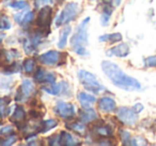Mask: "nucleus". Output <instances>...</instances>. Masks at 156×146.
I'll use <instances>...</instances> for the list:
<instances>
[{
	"label": "nucleus",
	"mask_w": 156,
	"mask_h": 146,
	"mask_svg": "<svg viewBox=\"0 0 156 146\" xmlns=\"http://www.w3.org/2000/svg\"><path fill=\"white\" fill-rule=\"evenodd\" d=\"M44 75H45V71H44V69H42V68H37V72L34 73V79L39 82H42L44 79Z\"/></svg>",
	"instance_id": "26"
},
{
	"label": "nucleus",
	"mask_w": 156,
	"mask_h": 146,
	"mask_svg": "<svg viewBox=\"0 0 156 146\" xmlns=\"http://www.w3.org/2000/svg\"><path fill=\"white\" fill-rule=\"evenodd\" d=\"M120 134H121V140L123 142V144H127V141H130V135L127 131L122 130Z\"/></svg>",
	"instance_id": "30"
},
{
	"label": "nucleus",
	"mask_w": 156,
	"mask_h": 146,
	"mask_svg": "<svg viewBox=\"0 0 156 146\" xmlns=\"http://www.w3.org/2000/svg\"><path fill=\"white\" fill-rule=\"evenodd\" d=\"M48 140H49L50 145H60V144H59V141H60V134L52 135V137H49Z\"/></svg>",
	"instance_id": "31"
},
{
	"label": "nucleus",
	"mask_w": 156,
	"mask_h": 146,
	"mask_svg": "<svg viewBox=\"0 0 156 146\" xmlns=\"http://www.w3.org/2000/svg\"><path fill=\"white\" fill-rule=\"evenodd\" d=\"M136 114L137 113L134 111V110H130V109H128V107H122L118 110L117 116H118V118L123 122V124L133 126V125H135L137 122V115Z\"/></svg>",
	"instance_id": "7"
},
{
	"label": "nucleus",
	"mask_w": 156,
	"mask_h": 146,
	"mask_svg": "<svg viewBox=\"0 0 156 146\" xmlns=\"http://www.w3.org/2000/svg\"><path fill=\"white\" fill-rule=\"evenodd\" d=\"M133 110H134L136 113H139V112H141L143 110V105L141 104V103H137V104L134 105V109Z\"/></svg>",
	"instance_id": "34"
},
{
	"label": "nucleus",
	"mask_w": 156,
	"mask_h": 146,
	"mask_svg": "<svg viewBox=\"0 0 156 146\" xmlns=\"http://www.w3.org/2000/svg\"><path fill=\"white\" fill-rule=\"evenodd\" d=\"M57 1H58V2H61V1H62V0H57Z\"/></svg>",
	"instance_id": "36"
},
{
	"label": "nucleus",
	"mask_w": 156,
	"mask_h": 146,
	"mask_svg": "<svg viewBox=\"0 0 156 146\" xmlns=\"http://www.w3.org/2000/svg\"><path fill=\"white\" fill-rule=\"evenodd\" d=\"M14 132H15V129H14V127H12V126H5V127H3L1 130H0V133L2 135H12V134H14Z\"/></svg>",
	"instance_id": "25"
},
{
	"label": "nucleus",
	"mask_w": 156,
	"mask_h": 146,
	"mask_svg": "<svg viewBox=\"0 0 156 146\" xmlns=\"http://www.w3.org/2000/svg\"><path fill=\"white\" fill-rule=\"evenodd\" d=\"M102 69L105 74L110 79V81L121 89L132 92L139 90L141 88V84L136 79L124 73L115 63L105 60L102 62Z\"/></svg>",
	"instance_id": "1"
},
{
	"label": "nucleus",
	"mask_w": 156,
	"mask_h": 146,
	"mask_svg": "<svg viewBox=\"0 0 156 146\" xmlns=\"http://www.w3.org/2000/svg\"><path fill=\"white\" fill-rule=\"evenodd\" d=\"M78 77L80 80V83L89 92H100L101 90L104 89V86H102L98 83L95 75L86 71V70H80V71L78 72Z\"/></svg>",
	"instance_id": "3"
},
{
	"label": "nucleus",
	"mask_w": 156,
	"mask_h": 146,
	"mask_svg": "<svg viewBox=\"0 0 156 146\" xmlns=\"http://www.w3.org/2000/svg\"><path fill=\"white\" fill-rule=\"evenodd\" d=\"M15 140H16V137H14V134L8 135L7 139H5V141L2 142L1 144H2V145H11V144H13L14 142H15Z\"/></svg>",
	"instance_id": "32"
},
{
	"label": "nucleus",
	"mask_w": 156,
	"mask_h": 146,
	"mask_svg": "<svg viewBox=\"0 0 156 146\" xmlns=\"http://www.w3.org/2000/svg\"><path fill=\"white\" fill-rule=\"evenodd\" d=\"M24 70L26 73H32L33 70H34V67H35V62L33 59L31 58H27L25 59L24 61Z\"/></svg>",
	"instance_id": "22"
},
{
	"label": "nucleus",
	"mask_w": 156,
	"mask_h": 146,
	"mask_svg": "<svg viewBox=\"0 0 156 146\" xmlns=\"http://www.w3.org/2000/svg\"><path fill=\"white\" fill-rule=\"evenodd\" d=\"M98 117L96 116V113L94 110H92V107L90 109H85V111H81L79 113V118L83 122H92L93 119Z\"/></svg>",
	"instance_id": "13"
},
{
	"label": "nucleus",
	"mask_w": 156,
	"mask_h": 146,
	"mask_svg": "<svg viewBox=\"0 0 156 146\" xmlns=\"http://www.w3.org/2000/svg\"><path fill=\"white\" fill-rule=\"evenodd\" d=\"M78 13V5L76 2H69L63 8L61 11L60 15L57 17L56 21V26H62V25L66 24V23L73 21L76 17Z\"/></svg>",
	"instance_id": "4"
},
{
	"label": "nucleus",
	"mask_w": 156,
	"mask_h": 146,
	"mask_svg": "<svg viewBox=\"0 0 156 146\" xmlns=\"http://www.w3.org/2000/svg\"><path fill=\"white\" fill-rule=\"evenodd\" d=\"M42 89L45 90L46 92H48L50 95H59L61 92V85L52 83L50 86H43Z\"/></svg>",
	"instance_id": "19"
},
{
	"label": "nucleus",
	"mask_w": 156,
	"mask_h": 146,
	"mask_svg": "<svg viewBox=\"0 0 156 146\" xmlns=\"http://www.w3.org/2000/svg\"><path fill=\"white\" fill-rule=\"evenodd\" d=\"M98 107L101 111L104 113H111L115 110L117 104H115V101L110 97H103L98 101Z\"/></svg>",
	"instance_id": "9"
},
{
	"label": "nucleus",
	"mask_w": 156,
	"mask_h": 146,
	"mask_svg": "<svg viewBox=\"0 0 156 146\" xmlns=\"http://www.w3.org/2000/svg\"><path fill=\"white\" fill-rule=\"evenodd\" d=\"M10 6L15 8V9H17V10H20V9H24V8L27 7V2L26 1H23V0H18V1H15V2H12Z\"/></svg>",
	"instance_id": "27"
},
{
	"label": "nucleus",
	"mask_w": 156,
	"mask_h": 146,
	"mask_svg": "<svg viewBox=\"0 0 156 146\" xmlns=\"http://www.w3.org/2000/svg\"><path fill=\"white\" fill-rule=\"evenodd\" d=\"M71 31H72V28L69 26L65 27L64 29L61 30L60 39H59V42H58V46L60 48H63L65 46V44H66V42H67V37H69V35L71 33Z\"/></svg>",
	"instance_id": "17"
},
{
	"label": "nucleus",
	"mask_w": 156,
	"mask_h": 146,
	"mask_svg": "<svg viewBox=\"0 0 156 146\" xmlns=\"http://www.w3.org/2000/svg\"><path fill=\"white\" fill-rule=\"evenodd\" d=\"M129 54V46L126 43H122L115 47L107 51L108 56H118V57H125Z\"/></svg>",
	"instance_id": "11"
},
{
	"label": "nucleus",
	"mask_w": 156,
	"mask_h": 146,
	"mask_svg": "<svg viewBox=\"0 0 156 146\" xmlns=\"http://www.w3.org/2000/svg\"><path fill=\"white\" fill-rule=\"evenodd\" d=\"M60 59V54L57 51H49L39 57V60L45 65H56Z\"/></svg>",
	"instance_id": "10"
},
{
	"label": "nucleus",
	"mask_w": 156,
	"mask_h": 146,
	"mask_svg": "<svg viewBox=\"0 0 156 146\" xmlns=\"http://www.w3.org/2000/svg\"><path fill=\"white\" fill-rule=\"evenodd\" d=\"M60 145H76L78 144V142H76L75 137L69 132H62L60 133V141H59Z\"/></svg>",
	"instance_id": "15"
},
{
	"label": "nucleus",
	"mask_w": 156,
	"mask_h": 146,
	"mask_svg": "<svg viewBox=\"0 0 156 146\" xmlns=\"http://www.w3.org/2000/svg\"><path fill=\"white\" fill-rule=\"evenodd\" d=\"M118 1H120V0H118Z\"/></svg>",
	"instance_id": "37"
},
{
	"label": "nucleus",
	"mask_w": 156,
	"mask_h": 146,
	"mask_svg": "<svg viewBox=\"0 0 156 146\" xmlns=\"http://www.w3.org/2000/svg\"><path fill=\"white\" fill-rule=\"evenodd\" d=\"M25 115H26V113H25V110L23 109L22 107H20V105H16L13 116L11 117V122L18 124L20 122H23V120L25 119Z\"/></svg>",
	"instance_id": "16"
},
{
	"label": "nucleus",
	"mask_w": 156,
	"mask_h": 146,
	"mask_svg": "<svg viewBox=\"0 0 156 146\" xmlns=\"http://www.w3.org/2000/svg\"><path fill=\"white\" fill-rule=\"evenodd\" d=\"M55 81H56V75H55V73L48 72V73H45L44 79L42 82H46V83H48V84H52V83H55Z\"/></svg>",
	"instance_id": "24"
},
{
	"label": "nucleus",
	"mask_w": 156,
	"mask_h": 146,
	"mask_svg": "<svg viewBox=\"0 0 156 146\" xmlns=\"http://www.w3.org/2000/svg\"><path fill=\"white\" fill-rule=\"evenodd\" d=\"M33 17H34V14H33V12H28V13H26L24 16H23V23H25V24H28V23H30L31 21L33 20Z\"/></svg>",
	"instance_id": "29"
},
{
	"label": "nucleus",
	"mask_w": 156,
	"mask_h": 146,
	"mask_svg": "<svg viewBox=\"0 0 156 146\" xmlns=\"http://www.w3.org/2000/svg\"><path fill=\"white\" fill-rule=\"evenodd\" d=\"M98 133L100 135H103V137H109V135L112 134V130L109 126H106V125H101L98 128Z\"/></svg>",
	"instance_id": "23"
},
{
	"label": "nucleus",
	"mask_w": 156,
	"mask_h": 146,
	"mask_svg": "<svg viewBox=\"0 0 156 146\" xmlns=\"http://www.w3.org/2000/svg\"><path fill=\"white\" fill-rule=\"evenodd\" d=\"M55 113L62 118H73L75 116V109L71 103L60 101L55 107Z\"/></svg>",
	"instance_id": "8"
},
{
	"label": "nucleus",
	"mask_w": 156,
	"mask_h": 146,
	"mask_svg": "<svg viewBox=\"0 0 156 146\" xmlns=\"http://www.w3.org/2000/svg\"><path fill=\"white\" fill-rule=\"evenodd\" d=\"M145 63L147 67H156V55L150 56L145 59Z\"/></svg>",
	"instance_id": "28"
},
{
	"label": "nucleus",
	"mask_w": 156,
	"mask_h": 146,
	"mask_svg": "<svg viewBox=\"0 0 156 146\" xmlns=\"http://www.w3.org/2000/svg\"><path fill=\"white\" fill-rule=\"evenodd\" d=\"M51 14H52V10L48 6L42 8V10L40 11L39 16L37 18V25L42 30H45V29L49 30L50 22H51Z\"/></svg>",
	"instance_id": "6"
},
{
	"label": "nucleus",
	"mask_w": 156,
	"mask_h": 146,
	"mask_svg": "<svg viewBox=\"0 0 156 146\" xmlns=\"http://www.w3.org/2000/svg\"><path fill=\"white\" fill-rule=\"evenodd\" d=\"M101 42H105V41H109L110 43H115V42H119L122 40V35L121 33H111V35H105V36H101L100 37Z\"/></svg>",
	"instance_id": "18"
},
{
	"label": "nucleus",
	"mask_w": 156,
	"mask_h": 146,
	"mask_svg": "<svg viewBox=\"0 0 156 146\" xmlns=\"http://www.w3.org/2000/svg\"><path fill=\"white\" fill-rule=\"evenodd\" d=\"M47 3H51V0H35L37 7H41V6L47 5Z\"/></svg>",
	"instance_id": "33"
},
{
	"label": "nucleus",
	"mask_w": 156,
	"mask_h": 146,
	"mask_svg": "<svg viewBox=\"0 0 156 146\" xmlns=\"http://www.w3.org/2000/svg\"><path fill=\"white\" fill-rule=\"evenodd\" d=\"M66 127H69V129L76 131V132L81 133V134H83L86 131V126L83 122H73L72 125H66Z\"/></svg>",
	"instance_id": "21"
},
{
	"label": "nucleus",
	"mask_w": 156,
	"mask_h": 146,
	"mask_svg": "<svg viewBox=\"0 0 156 146\" xmlns=\"http://www.w3.org/2000/svg\"><path fill=\"white\" fill-rule=\"evenodd\" d=\"M57 124H58V122H57L56 119H48V120H46V122H43L37 126V132L45 133V132H47L48 130H50V129L55 128V127L57 126Z\"/></svg>",
	"instance_id": "14"
},
{
	"label": "nucleus",
	"mask_w": 156,
	"mask_h": 146,
	"mask_svg": "<svg viewBox=\"0 0 156 146\" xmlns=\"http://www.w3.org/2000/svg\"><path fill=\"white\" fill-rule=\"evenodd\" d=\"M108 20H109V15L103 14V17H102V25L103 26H105V25L108 24Z\"/></svg>",
	"instance_id": "35"
},
{
	"label": "nucleus",
	"mask_w": 156,
	"mask_h": 146,
	"mask_svg": "<svg viewBox=\"0 0 156 146\" xmlns=\"http://www.w3.org/2000/svg\"><path fill=\"white\" fill-rule=\"evenodd\" d=\"M90 21V17H87L83 23H81L74 37L72 38V47L75 53L79 55H85L87 53L86 46L88 43V32H87V25Z\"/></svg>",
	"instance_id": "2"
},
{
	"label": "nucleus",
	"mask_w": 156,
	"mask_h": 146,
	"mask_svg": "<svg viewBox=\"0 0 156 146\" xmlns=\"http://www.w3.org/2000/svg\"><path fill=\"white\" fill-rule=\"evenodd\" d=\"M11 27V23L7 15L3 13H0V30H7Z\"/></svg>",
	"instance_id": "20"
},
{
	"label": "nucleus",
	"mask_w": 156,
	"mask_h": 146,
	"mask_svg": "<svg viewBox=\"0 0 156 146\" xmlns=\"http://www.w3.org/2000/svg\"><path fill=\"white\" fill-rule=\"evenodd\" d=\"M77 98L83 109H90V107H92V105L96 101L95 97L90 94H87V92H79Z\"/></svg>",
	"instance_id": "12"
},
{
	"label": "nucleus",
	"mask_w": 156,
	"mask_h": 146,
	"mask_svg": "<svg viewBox=\"0 0 156 146\" xmlns=\"http://www.w3.org/2000/svg\"><path fill=\"white\" fill-rule=\"evenodd\" d=\"M34 92V84L32 81L26 79L23 81L22 85L20 86L16 94V100L18 102H25L31 95Z\"/></svg>",
	"instance_id": "5"
}]
</instances>
